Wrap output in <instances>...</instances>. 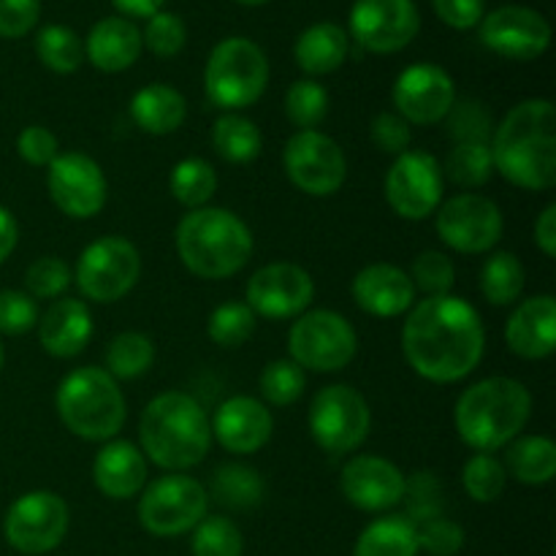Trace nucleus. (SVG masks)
<instances>
[{
	"mask_svg": "<svg viewBox=\"0 0 556 556\" xmlns=\"http://www.w3.org/2000/svg\"><path fill=\"white\" fill-rule=\"evenodd\" d=\"M483 324L459 296H427L413 307L402 329L407 364L432 383H456L483 358Z\"/></svg>",
	"mask_w": 556,
	"mask_h": 556,
	"instance_id": "1",
	"label": "nucleus"
},
{
	"mask_svg": "<svg viewBox=\"0 0 556 556\" xmlns=\"http://www.w3.org/2000/svg\"><path fill=\"white\" fill-rule=\"evenodd\" d=\"M492 163L508 182L525 190L556 185V109L546 98H532L505 114L494 130Z\"/></svg>",
	"mask_w": 556,
	"mask_h": 556,
	"instance_id": "2",
	"label": "nucleus"
},
{
	"mask_svg": "<svg viewBox=\"0 0 556 556\" xmlns=\"http://www.w3.org/2000/svg\"><path fill=\"white\" fill-rule=\"evenodd\" d=\"M144 454L163 470H188L210 454L212 427L204 407L182 391L155 396L141 413Z\"/></svg>",
	"mask_w": 556,
	"mask_h": 556,
	"instance_id": "3",
	"label": "nucleus"
},
{
	"mask_svg": "<svg viewBox=\"0 0 556 556\" xmlns=\"http://www.w3.org/2000/svg\"><path fill=\"white\" fill-rule=\"evenodd\" d=\"M179 261L204 280H223L242 269L253 255V233L233 212L201 206L177 226Z\"/></svg>",
	"mask_w": 556,
	"mask_h": 556,
	"instance_id": "4",
	"label": "nucleus"
},
{
	"mask_svg": "<svg viewBox=\"0 0 556 556\" xmlns=\"http://www.w3.org/2000/svg\"><path fill=\"white\" fill-rule=\"evenodd\" d=\"M532 396L519 380L486 378L456 402V432L478 454L505 448L530 421Z\"/></svg>",
	"mask_w": 556,
	"mask_h": 556,
	"instance_id": "5",
	"label": "nucleus"
},
{
	"mask_svg": "<svg viewBox=\"0 0 556 556\" xmlns=\"http://www.w3.org/2000/svg\"><path fill=\"white\" fill-rule=\"evenodd\" d=\"M54 402L58 416L76 438L112 440L125 424V396L106 369H74L60 383Z\"/></svg>",
	"mask_w": 556,
	"mask_h": 556,
	"instance_id": "6",
	"label": "nucleus"
},
{
	"mask_svg": "<svg viewBox=\"0 0 556 556\" xmlns=\"http://www.w3.org/2000/svg\"><path fill=\"white\" fill-rule=\"evenodd\" d=\"M269 85V63L250 38H226L212 49L204 71L206 98L217 109L253 106Z\"/></svg>",
	"mask_w": 556,
	"mask_h": 556,
	"instance_id": "7",
	"label": "nucleus"
},
{
	"mask_svg": "<svg viewBox=\"0 0 556 556\" xmlns=\"http://www.w3.org/2000/svg\"><path fill=\"white\" fill-rule=\"evenodd\" d=\"M288 353L299 367L315 369V372H337V369H345L356 356V331L342 315L331 309H313L291 326Z\"/></svg>",
	"mask_w": 556,
	"mask_h": 556,
	"instance_id": "8",
	"label": "nucleus"
},
{
	"mask_svg": "<svg viewBox=\"0 0 556 556\" xmlns=\"http://www.w3.org/2000/svg\"><path fill=\"white\" fill-rule=\"evenodd\" d=\"M206 489L195 478L163 476L144 489L139 500V521L157 538L185 535L206 519Z\"/></svg>",
	"mask_w": 556,
	"mask_h": 556,
	"instance_id": "9",
	"label": "nucleus"
},
{
	"mask_svg": "<svg viewBox=\"0 0 556 556\" xmlns=\"http://www.w3.org/2000/svg\"><path fill=\"white\" fill-rule=\"evenodd\" d=\"M141 275L139 250L123 237H101L87 244L76 264V286L90 302L112 304L136 286Z\"/></svg>",
	"mask_w": 556,
	"mask_h": 556,
	"instance_id": "10",
	"label": "nucleus"
},
{
	"mask_svg": "<svg viewBox=\"0 0 556 556\" xmlns=\"http://www.w3.org/2000/svg\"><path fill=\"white\" fill-rule=\"evenodd\" d=\"M369 405L351 386H326L309 405V432L329 454H351L367 440Z\"/></svg>",
	"mask_w": 556,
	"mask_h": 556,
	"instance_id": "11",
	"label": "nucleus"
},
{
	"mask_svg": "<svg viewBox=\"0 0 556 556\" xmlns=\"http://www.w3.org/2000/svg\"><path fill=\"white\" fill-rule=\"evenodd\" d=\"M5 541L20 554L38 556L58 548L68 532V505L54 492H27L9 508Z\"/></svg>",
	"mask_w": 556,
	"mask_h": 556,
	"instance_id": "12",
	"label": "nucleus"
},
{
	"mask_svg": "<svg viewBox=\"0 0 556 556\" xmlns=\"http://www.w3.org/2000/svg\"><path fill=\"white\" fill-rule=\"evenodd\" d=\"M288 179L307 195H331L342 188L348 174L340 144L320 130H299L282 152Z\"/></svg>",
	"mask_w": 556,
	"mask_h": 556,
	"instance_id": "13",
	"label": "nucleus"
},
{
	"mask_svg": "<svg viewBox=\"0 0 556 556\" xmlns=\"http://www.w3.org/2000/svg\"><path fill=\"white\" fill-rule=\"evenodd\" d=\"M443 166L427 152H402L386 174V199L405 220H424L443 201Z\"/></svg>",
	"mask_w": 556,
	"mask_h": 556,
	"instance_id": "14",
	"label": "nucleus"
},
{
	"mask_svg": "<svg viewBox=\"0 0 556 556\" xmlns=\"http://www.w3.org/2000/svg\"><path fill=\"white\" fill-rule=\"evenodd\" d=\"M421 27L413 0H356L351 11V33L367 52L391 54L405 49Z\"/></svg>",
	"mask_w": 556,
	"mask_h": 556,
	"instance_id": "15",
	"label": "nucleus"
},
{
	"mask_svg": "<svg viewBox=\"0 0 556 556\" xmlns=\"http://www.w3.org/2000/svg\"><path fill=\"white\" fill-rule=\"evenodd\" d=\"M438 233L459 253H486L503 237V215L486 195L462 193L440 204Z\"/></svg>",
	"mask_w": 556,
	"mask_h": 556,
	"instance_id": "16",
	"label": "nucleus"
},
{
	"mask_svg": "<svg viewBox=\"0 0 556 556\" xmlns=\"http://www.w3.org/2000/svg\"><path fill=\"white\" fill-rule=\"evenodd\" d=\"M47 188L60 212L68 217L98 215L106 204V177L85 152H63L49 163Z\"/></svg>",
	"mask_w": 556,
	"mask_h": 556,
	"instance_id": "17",
	"label": "nucleus"
},
{
	"mask_svg": "<svg viewBox=\"0 0 556 556\" xmlns=\"http://www.w3.org/2000/svg\"><path fill=\"white\" fill-rule=\"evenodd\" d=\"M483 47L508 60H535L552 43L546 16L527 5H500L481 20Z\"/></svg>",
	"mask_w": 556,
	"mask_h": 556,
	"instance_id": "18",
	"label": "nucleus"
},
{
	"mask_svg": "<svg viewBox=\"0 0 556 556\" xmlns=\"http://www.w3.org/2000/svg\"><path fill=\"white\" fill-rule=\"evenodd\" d=\"M456 90L448 71L434 63H416L396 76L394 106L413 125H434L454 109Z\"/></svg>",
	"mask_w": 556,
	"mask_h": 556,
	"instance_id": "19",
	"label": "nucleus"
},
{
	"mask_svg": "<svg viewBox=\"0 0 556 556\" xmlns=\"http://www.w3.org/2000/svg\"><path fill=\"white\" fill-rule=\"evenodd\" d=\"M313 277L296 264L261 266L248 282V307L264 318L286 320L302 315L313 302Z\"/></svg>",
	"mask_w": 556,
	"mask_h": 556,
	"instance_id": "20",
	"label": "nucleus"
},
{
	"mask_svg": "<svg viewBox=\"0 0 556 556\" xmlns=\"http://www.w3.org/2000/svg\"><path fill=\"white\" fill-rule=\"evenodd\" d=\"M340 486L348 503L378 514V510H389L402 503L405 476L380 456H356L342 467Z\"/></svg>",
	"mask_w": 556,
	"mask_h": 556,
	"instance_id": "21",
	"label": "nucleus"
},
{
	"mask_svg": "<svg viewBox=\"0 0 556 556\" xmlns=\"http://www.w3.org/2000/svg\"><path fill=\"white\" fill-rule=\"evenodd\" d=\"M271 413L253 396H231L223 402L212 421V432L231 454H255L271 438Z\"/></svg>",
	"mask_w": 556,
	"mask_h": 556,
	"instance_id": "22",
	"label": "nucleus"
},
{
	"mask_svg": "<svg viewBox=\"0 0 556 556\" xmlns=\"http://www.w3.org/2000/svg\"><path fill=\"white\" fill-rule=\"evenodd\" d=\"M353 299L364 313L375 318H396L413 307L416 288L413 280L394 264H372L353 280Z\"/></svg>",
	"mask_w": 556,
	"mask_h": 556,
	"instance_id": "23",
	"label": "nucleus"
},
{
	"mask_svg": "<svg viewBox=\"0 0 556 556\" xmlns=\"http://www.w3.org/2000/svg\"><path fill=\"white\" fill-rule=\"evenodd\" d=\"M505 342L521 358H546L556 348L554 296H532L521 302L505 326Z\"/></svg>",
	"mask_w": 556,
	"mask_h": 556,
	"instance_id": "24",
	"label": "nucleus"
},
{
	"mask_svg": "<svg viewBox=\"0 0 556 556\" xmlns=\"http://www.w3.org/2000/svg\"><path fill=\"white\" fill-rule=\"evenodd\" d=\"M92 481L98 492L112 500L136 497L147 483L144 454L128 440L103 445L92 462Z\"/></svg>",
	"mask_w": 556,
	"mask_h": 556,
	"instance_id": "25",
	"label": "nucleus"
},
{
	"mask_svg": "<svg viewBox=\"0 0 556 556\" xmlns=\"http://www.w3.org/2000/svg\"><path fill=\"white\" fill-rule=\"evenodd\" d=\"M92 337V315L79 299H60L43 313L38 340L49 356L71 358L87 348Z\"/></svg>",
	"mask_w": 556,
	"mask_h": 556,
	"instance_id": "26",
	"label": "nucleus"
},
{
	"mask_svg": "<svg viewBox=\"0 0 556 556\" xmlns=\"http://www.w3.org/2000/svg\"><path fill=\"white\" fill-rule=\"evenodd\" d=\"M141 47H144L141 30L134 22L125 20V16H106V20L92 25L85 52L98 71L117 74V71L130 68L139 60Z\"/></svg>",
	"mask_w": 556,
	"mask_h": 556,
	"instance_id": "27",
	"label": "nucleus"
},
{
	"mask_svg": "<svg viewBox=\"0 0 556 556\" xmlns=\"http://www.w3.org/2000/svg\"><path fill=\"white\" fill-rule=\"evenodd\" d=\"M185 114H188V103H185L182 92L168 85H161V81L141 87L134 96V101H130L134 123L152 136L174 134L185 123Z\"/></svg>",
	"mask_w": 556,
	"mask_h": 556,
	"instance_id": "28",
	"label": "nucleus"
},
{
	"mask_svg": "<svg viewBox=\"0 0 556 556\" xmlns=\"http://www.w3.org/2000/svg\"><path fill=\"white\" fill-rule=\"evenodd\" d=\"M348 33L334 22H318L309 25L302 36L296 38V63L304 74L324 76L340 68L348 58Z\"/></svg>",
	"mask_w": 556,
	"mask_h": 556,
	"instance_id": "29",
	"label": "nucleus"
},
{
	"mask_svg": "<svg viewBox=\"0 0 556 556\" xmlns=\"http://www.w3.org/2000/svg\"><path fill=\"white\" fill-rule=\"evenodd\" d=\"M505 467L516 481L541 486L556 476V445L541 434H527V438L510 440Z\"/></svg>",
	"mask_w": 556,
	"mask_h": 556,
	"instance_id": "30",
	"label": "nucleus"
},
{
	"mask_svg": "<svg viewBox=\"0 0 556 556\" xmlns=\"http://www.w3.org/2000/svg\"><path fill=\"white\" fill-rule=\"evenodd\" d=\"M353 556H418L416 525L407 516H386L358 535Z\"/></svg>",
	"mask_w": 556,
	"mask_h": 556,
	"instance_id": "31",
	"label": "nucleus"
},
{
	"mask_svg": "<svg viewBox=\"0 0 556 556\" xmlns=\"http://www.w3.org/2000/svg\"><path fill=\"white\" fill-rule=\"evenodd\" d=\"M212 144H215L217 155L228 163H250L261 155L264 150V136H261L258 125L253 119L242 117V114H223L212 128Z\"/></svg>",
	"mask_w": 556,
	"mask_h": 556,
	"instance_id": "32",
	"label": "nucleus"
},
{
	"mask_svg": "<svg viewBox=\"0 0 556 556\" xmlns=\"http://www.w3.org/2000/svg\"><path fill=\"white\" fill-rule=\"evenodd\" d=\"M481 291L486 302L508 307L525 291V266L514 253H494L481 269Z\"/></svg>",
	"mask_w": 556,
	"mask_h": 556,
	"instance_id": "33",
	"label": "nucleus"
},
{
	"mask_svg": "<svg viewBox=\"0 0 556 556\" xmlns=\"http://www.w3.org/2000/svg\"><path fill=\"white\" fill-rule=\"evenodd\" d=\"M212 494L228 508L250 510L264 500V481L253 467L223 465L212 481Z\"/></svg>",
	"mask_w": 556,
	"mask_h": 556,
	"instance_id": "34",
	"label": "nucleus"
},
{
	"mask_svg": "<svg viewBox=\"0 0 556 556\" xmlns=\"http://www.w3.org/2000/svg\"><path fill=\"white\" fill-rule=\"evenodd\" d=\"M168 188H172L174 199H177L179 204L190 206V210H201L217 190L215 168L206 161H201V157L179 161L177 166H174L172 177H168Z\"/></svg>",
	"mask_w": 556,
	"mask_h": 556,
	"instance_id": "35",
	"label": "nucleus"
},
{
	"mask_svg": "<svg viewBox=\"0 0 556 556\" xmlns=\"http://www.w3.org/2000/svg\"><path fill=\"white\" fill-rule=\"evenodd\" d=\"M155 362V348H152L150 337L139 334V331H125L117 334L106 348V372L112 378H139Z\"/></svg>",
	"mask_w": 556,
	"mask_h": 556,
	"instance_id": "36",
	"label": "nucleus"
},
{
	"mask_svg": "<svg viewBox=\"0 0 556 556\" xmlns=\"http://www.w3.org/2000/svg\"><path fill=\"white\" fill-rule=\"evenodd\" d=\"M36 54L54 74H74L85 58V47L71 27L47 25L36 36Z\"/></svg>",
	"mask_w": 556,
	"mask_h": 556,
	"instance_id": "37",
	"label": "nucleus"
},
{
	"mask_svg": "<svg viewBox=\"0 0 556 556\" xmlns=\"http://www.w3.org/2000/svg\"><path fill=\"white\" fill-rule=\"evenodd\" d=\"M492 147L489 141H459V144L451 150L448 161H445L443 177L448 174L451 182H456L459 188H478V185L486 182L492 177Z\"/></svg>",
	"mask_w": 556,
	"mask_h": 556,
	"instance_id": "38",
	"label": "nucleus"
},
{
	"mask_svg": "<svg viewBox=\"0 0 556 556\" xmlns=\"http://www.w3.org/2000/svg\"><path fill=\"white\" fill-rule=\"evenodd\" d=\"M286 114L296 128L315 130L329 114V92L313 79L293 81L286 92Z\"/></svg>",
	"mask_w": 556,
	"mask_h": 556,
	"instance_id": "39",
	"label": "nucleus"
},
{
	"mask_svg": "<svg viewBox=\"0 0 556 556\" xmlns=\"http://www.w3.org/2000/svg\"><path fill=\"white\" fill-rule=\"evenodd\" d=\"M206 331H210L215 345L239 348L253 337L255 313L244 302H226L210 315Z\"/></svg>",
	"mask_w": 556,
	"mask_h": 556,
	"instance_id": "40",
	"label": "nucleus"
},
{
	"mask_svg": "<svg viewBox=\"0 0 556 556\" xmlns=\"http://www.w3.org/2000/svg\"><path fill=\"white\" fill-rule=\"evenodd\" d=\"M193 530V556H242V532L226 516L201 519Z\"/></svg>",
	"mask_w": 556,
	"mask_h": 556,
	"instance_id": "41",
	"label": "nucleus"
},
{
	"mask_svg": "<svg viewBox=\"0 0 556 556\" xmlns=\"http://www.w3.org/2000/svg\"><path fill=\"white\" fill-rule=\"evenodd\" d=\"M261 394L269 405L275 407H288L304 394V386H307V378H304V369L299 364L288 362H271L266 364L264 372H261Z\"/></svg>",
	"mask_w": 556,
	"mask_h": 556,
	"instance_id": "42",
	"label": "nucleus"
},
{
	"mask_svg": "<svg viewBox=\"0 0 556 556\" xmlns=\"http://www.w3.org/2000/svg\"><path fill=\"white\" fill-rule=\"evenodd\" d=\"M505 478L508 472L492 454H476L472 459H467L465 472H462L465 492L476 503H494L505 492Z\"/></svg>",
	"mask_w": 556,
	"mask_h": 556,
	"instance_id": "43",
	"label": "nucleus"
},
{
	"mask_svg": "<svg viewBox=\"0 0 556 556\" xmlns=\"http://www.w3.org/2000/svg\"><path fill=\"white\" fill-rule=\"evenodd\" d=\"M454 264L448 255L438 253V250H427L413 261V288L424 291L427 296H445L454 288Z\"/></svg>",
	"mask_w": 556,
	"mask_h": 556,
	"instance_id": "44",
	"label": "nucleus"
},
{
	"mask_svg": "<svg viewBox=\"0 0 556 556\" xmlns=\"http://www.w3.org/2000/svg\"><path fill=\"white\" fill-rule=\"evenodd\" d=\"M185 38H188V30H185V22L179 20L172 11H157V14L150 16L144 27V36L141 41L147 43L152 54L157 58H174L177 52H182Z\"/></svg>",
	"mask_w": 556,
	"mask_h": 556,
	"instance_id": "45",
	"label": "nucleus"
},
{
	"mask_svg": "<svg viewBox=\"0 0 556 556\" xmlns=\"http://www.w3.org/2000/svg\"><path fill=\"white\" fill-rule=\"evenodd\" d=\"M418 548L429 552L432 556H454L465 546V530L456 521L434 516V519L416 525Z\"/></svg>",
	"mask_w": 556,
	"mask_h": 556,
	"instance_id": "46",
	"label": "nucleus"
},
{
	"mask_svg": "<svg viewBox=\"0 0 556 556\" xmlns=\"http://www.w3.org/2000/svg\"><path fill=\"white\" fill-rule=\"evenodd\" d=\"M25 286L33 299H54L71 286V271L65 261L47 255V258H38L36 264H30L25 275Z\"/></svg>",
	"mask_w": 556,
	"mask_h": 556,
	"instance_id": "47",
	"label": "nucleus"
},
{
	"mask_svg": "<svg viewBox=\"0 0 556 556\" xmlns=\"http://www.w3.org/2000/svg\"><path fill=\"white\" fill-rule=\"evenodd\" d=\"M38 324V304L30 293L0 291V331L3 334H25Z\"/></svg>",
	"mask_w": 556,
	"mask_h": 556,
	"instance_id": "48",
	"label": "nucleus"
},
{
	"mask_svg": "<svg viewBox=\"0 0 556 556\" xmlns=\"http://www.w3.org/2000/svg\"><path fill=\"white\" fill-rule=\"evenodd\" d=\"M402 497L407 500V510H410L407 519H410L413 525H421V521L440 516V492L432 472H418L416 478L405 481V494H402Z\"/></svg>",
	"mask_w": 556,
	"mask_h": 556,
	"instance_id": "49",
	"label": "nucleus"
},
{
	"mask_svg": "<svg viewBox=\"0 0 556 556\" xmlns=\"http://www.w3.org/2000/svg\"><path fill=\"white\" fill-rule=\"evenodd\" d=\"M41 0H0V38H22L36 27Z\"/></svg>",
	"mask_w": 556,
	"mask_h": 556,
	"instance_id": "50",
	"label": "nucleus"
},
{
	"mask_svg": "<svg viewBox=\"0 0 556 556\" xmlns=\"http://www.w3.org/2000/svg\"><path fill=\"white\" fill-rule=\"evenodd\" d=\"M16 152H20L22 161H27L30 166H49V163L60 155L54 134L41 128V125H27V128L16 136Z\"/></svg>",
	"mask_w": 556,
	"mask_h": 556,
	"instance_id": "51",
	"label": "nucleus"
},
{
	"mask_svg": "<svg viewBox=\"0 0 556 556\" xmlns=\"http://www.w3.org/2000/svg\"><path fill=\"white\" fill-rule=\"evenodd\" d=\"M372 141L378 150L389 152V155H402L410 144V128L400 114H378L372 123Z\"/></svg>",
	"mask_w": 556,
	"mask_h": 556,
	"instance_id": "52",
	"label": "nucleus"
},
{
	"mask_svg": "<svg viewBox=\"0 0 556 556\" xmlns=\"http://www.w3.org/2000/svg\"><path fill=\"white\" fill-rule=\"evenodd\" d=\"M440 20L454 30H470L486 14V0H432Z\"/></svg>",
	"mask_w": 556,
	"mask_h": 556,
	"instance_id": "53",
	"label": "nucleus"
},
{
	"mask_svg": "<svg viewBox=\"0 0 556 556\" xmlns=\"http://www.w3.org/2000/svg\"><path fill=\"white\" fill-rule=\"evenodd\" d=\"M535 242L548 258L556 255V206L548 204L535 223Z\"/></svg>",
	"mask_w": 556,
	"mask_h": 556,
	"instance_id": "54",
	"label": "nucleus"
},
{
	"mask_svg": "<svg viewBox=\"0 0 556 556\" xmlns=\"http://www.w3.org/2000/svg\"><path fill=\"white\" fill-rule=\"evenodd\" d=\"M16 239H20V228H16L14 215L5 206H0V264L14 253Z\"/></svg>",
	"mask_w": 556,
	"mask_h": 556,
	"instance_id": "55",
	"label": "nucleus"
},
{
	"mask_svg": "<svg viewBox=\"0 0 556 556\" xmlns=\"http://www.w3.org/2000/svg\"><path fill=\"white\" fill-rule=\"evenodd\" d=\"M114 5H117L119 11H123V14H128V16H141V20H150L152 14H157V11L163 9V3H166V0H112Z\"/></svg>",
	"mask_w": 556,
	"mask_h": 556,
	"instance_id": "56",
	"label": "nucleus"
},
{
	"mask_svg": "<svg viewBox=\"0 0 556 556\" xmlns=\"http://www.w3.org/2000/svg\"><path fill=\"white\" fill-rule=\"evenodd\" d=\"M237 3H244V5H264V3H269V0H237Z\"/></svg>",
	"mask_w": 556,
	"mask_h": 556,
	"instance_id": "57",
	"label": "nucleus"
},
{
	"mask_svg": "<svg viewBox=\"0 0 556 556\" xmlns=\"http://www.w3.org/2000/svg\"><path fill=\"white\" fill-rule=\"evenodd\" d=\"M0 369H3V348H0Z\"/></svg>",
	"mask_w": 556,
	"mask_h": 556,
	"instance_id": "58",
	"label": "nucleus"
}]
</instances>
